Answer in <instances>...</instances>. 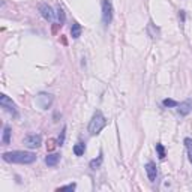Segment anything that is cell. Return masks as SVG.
Here are the masks:
<instances>
[{"label": "cell", "instance_id": "3", "mask_svg": "<svg viewBox=\"0 0 192 192\" xmlns=\"http://www.w3.org/2000/svg\"><path fill=\"white\" fill-rule=\"evenodd\" d=\"M35 104L41 108V110H48L53 104V95L50 93H39L35 99Z\"/></svg>", "mask_w": 192, "mask_h": 192}, {"label": "cell", "instance_id": "1", "mask_svg": "<svg viewBox=\"0 0 192 192\" xmlns=\"http://www.w3.org/2000/svg\"><path fill=\"white\" fill-rule=\"evenodd\" d=\"M3 161L14 162V164H32L36 161V155L33 152H6L2 155Z\"/></svg>", "mask_w": 192, "mask_h": 192}, {"label": "cell", "instance_id": "11", "mask_svg": "<svg viewBox=\"0 0 192 192\" xmlns=\"http://www.w3.org/2000/svg\"><path fill=\"white\" fill-rule=\"evenodd\" d=\"M71 35L74 39H78L80 36H81V26L78 24V23H74L72 24V27H71Z\"/></svg>", "mask_w": 192, "mask_h": 192}, {"label": "cell", "instance_id": "2", "mask_svg": "<svg viewBox=\"0 0 192 192\" xmlns=\"http://www.w3.org/2000/svg\"><path fill=\"white\" fill-rule=\"evenodd\" d=\"M105 125H107V120H105L104 114L101 111H96L93 114L90 123H89V132H90V135H98L104 129Z\"/></svg>", "mask_w": 192, "mask_h": 192}, {"label": "cell", "instance_id": "6", "mask_svg": "<svg viewBox=\"0 0 192 192\" xmlns=\"http://www.w3.org/2000/svg\"><path fill=\"white\" fill-rule=\"evenodd\" d=\"M41 143H42V138H41V135H29V137H26L24 138V144L27 146V147H30V149H38L39 146H41Z\"/></svg>", "mask_w": 192, "mask_h": 192}, {"label": "cell", "instance_id": "9", "mask_svg": "<svg viewBox=\"0 0 192 192\" xmlns=\"http://www.w3.org/2000/svg\"><path fill=\"white\" fill-rule=\"evenodd\" d=\"M192 108V99H186L185 102H182V104H179V113L182 114V116H186V114H189V111H191Z\"/></svg>", "mask_w": 192, "mask_h": 192}, {"label": "cell", "instance_id": "5", "mask_svg": "<svg viewBox=\"0 0 192 192\" xmlns=\"http://www.w3.org/2000/svg\"><path fill=\"white\" fill-rule=\"evenodd\" d=\"M0 105L3 107V110L6 111V113H9V114H12L14 117H17L18 113H17V107H15V104L6 96V95H2L0 96Z\"/></svg>", "mask_w": 192, "mask_h": 192}, {"label": "cell", "instance_id": "23", "mask_svg": "<svg viewBox=\"0 0 192 192\" xmlns=\"http://www.w3.org/2000/svg\"><path fill=\"white\" fill-rule=\"evenodd\" d=\"M60 41H62V44H63V45H68V39H66V36H60Z\"/></svg>", "mask_w": 192, "mask_h": 192}, {"label": "cell", "instance_id": "20", "mask_svg": "<svg viewBox=\"0 0 192 192\" xmlns=\"http://www.w3.org/2000/svg\"><path fill=\"white\" fill-rule=\"evenodd\" d=\"M56 146H57V144H56V140L50 138V140H48V143H47V150H48V152H53Z\"/></svg>", "mask_w": 192, "mask_h": 192}, {"label": "cell", "instance_id": "22", "mask_svg": "<svg viewBox=\"0 0 192 192\" xmlns=\"http://www.w3.org/2000/svg\"><path fill=\"white\" fill-rule=\"evenodd\" d=\"M60 27H62V26H60V24H59V23H54V24H53V27H51V33L54 36L57 35V33H59V29H60Z\"/></svg>", "mask_w": 192, "mask_h": 192}, {"label": "cell", "instance_id": "15", "mask_svg": "<svg viewBox=\"0 0 192 192\" xmlns=\"http://www.w3.org/2000/svg\"><path fill=\"white\" fill-rule=\"evenodd\" d=\"M101 164H102V155H99L98 159H93V161L90 162V168H92V170H96V168L101 167Z\"/></svg>", "mask_w": 192, "mask_h": 192}, {"label": "cell", "instance_id": "21", "mask_svg": "<svg viewBox=\"0 0 192 192\" xmlns=\"http://www.w3.org/2000/svg\"><path fill=\"white\" fill-rule=\"evenodd\" d=\"M65 132H66V128H63L62 135H60V137H59V140H57V146H63V143H65Z\"/></svg>", "mask_w": 192, "mask_h": 192}, {"label": "cell", "instance_id": "14", "mask_svg": "<svg viewBox=\"0 0 192 192\" xmlns=\"http://www.w3.org/2000/svg\"><path fill=\"white\" fill-rule=\"evenodd\" d=\"M56 17H57L59 24H60V26H63V23H65V12H63V9H62L60 6L56 9Z\"/></svg>", "mask_w": 192, "mask_h": 192}, {"label": "cell", "instance_id": "19", "mask_svg": "<svg viewBox=\"0 0 192 192\" xmlns=\"http://www.w3.org/2000/svg\"><path fill=\"white\" fill-rule=\"evenodd\" d=\"M75 188H77V185H75V183H72V185H66V186L57 188L56 191H57V192H63V191H75Z\"/></svg>", "mask_w": 192, "mask_h": 192}, {"label": "cell", "instance_id": "4", "mask_svg": "<svg viewBox=\"0 0 192 192\" xmlns=\"http://www.w3.org/2000/svg\"><path fill=\"white\" fill-rule=\"evenodd\" d=\"M102 23L108 26L113 20V5L110 0H102Z\"/></svg>", "mask_w": 192, "mask_h": 192}, {"label": "cell", "instance_id": "12", "mask_svg": "<svg viewBox=\"0 0 192 192\" xmlns=\"http://www.w3.org/2000/svg\"><path fill=\"white\" fill-rule=\"evenodd\" d=\"M11 128L9 126H5V129H3V137H2V143L5 144V146H8L9 143H11Z\"/></svg>", "mask_w": 192, "mask_h": 192}, {"label": "cell", "instance_id": "7", "mask_svg": "<svg viewBox=\"0 0 192 192\" xmlns=\"http://www.w3.org/2000/svg\"><path fill=\"white\" fill-rule=\"evenodd\" d=\"M39 11H41V15L45 18V20H48V21H53L54 17H56V14L53 12V8L48 6L47 3H41V5H39Z\"/></svg>", "mask_w": 192, "mask_h": 192}, {"label": "cell", "instance_id": "16", "mask_svg": "<svg viewBox=\"0 0 192 192\" xmlns=\"http://www.w3.org/2000/svg\"><path fill=\"white\" fill-rule=\"evenodd\" d=\"M156 152H158V156H159V159H165V147L161 144V143H158L156 144Z\"/></svg>", "mask_w": 192, "mask_h": 192}, {"label": "cell", "instance_id": "8", "mask_svg": "<svg viewBox=\"0 0 192 192\" xmlns=\"http://www.w3.org/2000/svg\"><path fill=\"white\" fill-rule=\"evenodd\" d=\"M146 173L149 176V180H150V182H155V180H156V176H158L156 165H155L153 162H147V164H146Z\"/></svg>", "mask_w": 192, "mask_h": 192}, {"label": "cell", "instance_id": "18", "mask_svg": "<svg viewBox=\"0 0 192 192\" xmlns=\"http://www.w3.org/2000/svg\"><path fill=\"white\" fill-rule=\"evenodd\" d=\"M164 107H168V108H173V107H179V102L174 101V99H164L162 101Z\"/></svg>", "mask_w": 192, "mask_h": 192}, {"label": "cell", "instance_id": "10", "mask_svg": "<svg viewBox=\"0 0 192 192\" xmlns=\"http://www.w3.org/2000/svg\"><path fill=\"white\" fill-rule=\"evenodd\" d=\"M59 161H60V155H57V153L48 155V156L45 158V164H47L48 167H54V165H56Z\"/></svg>", "mask_w": 192, "mask_h": 192}, {"label": "cell", "instance_id": "13", "mask_svg": "<svg viewBox=\"0 0 192 192\" xmlns=\"http://www.w3.org/2000/svg\"><path fill=\"white\" fill-rule=\"evenodd\" d=\"M84 152H86V144H84V143H77V144L74 146V153H75L77 156H83Z\"/></svg>", "mask_w": 192, "mask_h": 192}, {"label": "cell", "instance_id": "17", "mask_svg": "<svg viewBox=\"0 0 192 192\" xmlns=\"http://www.w3.org/2000/svg\"><path fill=\"white\" fill-rule=\"evenodd\" d=\"M185 146H186V150H188L189 161L192 162V140H191V138H185Z\"/></svg>", "mask_w": 192, "mask_h": 192}]
</instances>
